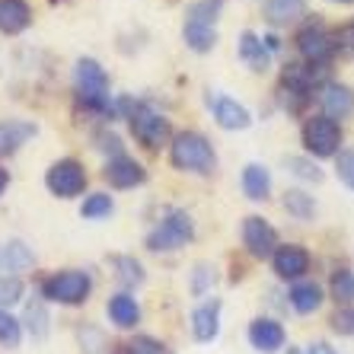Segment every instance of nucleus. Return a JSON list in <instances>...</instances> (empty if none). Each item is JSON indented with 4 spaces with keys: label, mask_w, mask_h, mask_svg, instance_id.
Here are the masks:
<instances>
[{
    "label": "nucleus",
    "mask_w": 354,
    "mask_h": 354,
    "mask_svg": "<svg viewBox=\"0 0 354 354\" xmlns=\"http://www.w3.org/2000/svg\"><path fill=\"white\" fill-rule=\"evenodd\" d=\"M115 115L128 118V128H131L134 140L144 144L147 150H160L163 144H169V138H173L169 118H166L160 109L150 106V102H144V99L118 96L115 99Z\"/></svg>",
    "instance_id": "f257e3e1"
},
{
    "label": "nucleus",
    "mask_w": 354,
    "mask_h": 354,
    "mask_svg": "<svg viewBox=\"0 0 354 354\" xmlns=\"http://www.w3.org/2000/svg\"><path fill=\"white\" fill-rule=\"evenodd\" d=\"M74 93L86 112L99 118H115V99L109 93V74L96 58H80L74 64Z\"/></svg>",
    "instance_id": "f03ea898"
},
{
    "label": "nucleus",
    "mask_w": 354,
    "mask_h": 354,
    "mask_svg": "<svg viewBox=\"0 0 354 354\" xmlns=\"http://www.w3.org/2000/svg\"><path fill=\"white\" fill-rule=\"evenodd\" d=\"M169 163L179 173L211 176L217 169V150L201 131H179L169 138Z\"/></svg>",
    "instance_id": "7ed1b4c3"
},
{
    "label": "nucleus",
    "mask_w": 354,
    "mask_h": 354,
    "mask_svg": "<svg viewBox=\"0 0 354 354\" xmlns=\"http://www.w3.org/2000/svg\"><path fill=\"white\" fill-rule=\"evenodd\" d=\"M217 19H221V0H195L185 10L182 41L195 55H207L217 48Z\"/></svg>",
    "instance_id": "20e7f679"
},
{
    "label": "nucleus",
    "mask_w": 354,
    "mask_h": 354,
    "mask_svg": "<svg viewBox=\"0 0 354 354\" xmlns=\"http://www.w3.org/2000/svg\"><path fill=\"white\" fill-rule=\"evenodd\" d=\"M45 304H58V306H80L90 300L93 294V274L83 268H64V272H51L41 281L39 288Z\"/></svg>",
    "instance_id": "39448f33"
},
{
    "label": "nucleus",
    "mask_w": 354,
    "mask_h": 354,
    "mask_svg": "<svg viewBox=\"0 0 354 354\" xmlns=\"http://www.w3.org/2000/svg\"><path fill=\"white\" fill-rule=\"evenodd\" d=\"M192 239H195V221H192L189 211H182V207H169L163 214V221L147 233L144 239V246L150 252H179L182 246H189Z\"/></svg>",
    "instance_id": "423d86ee"
},
{
    "label": "nucleus",
    "mask_w": 354,
    "mask_h": 354,
    "mask_svg": "<svg viewBox=\"0 0 354 354\" xmlns=\"http://www.w3.org/2000/svg\"><path fill=\"white\" fill-rule=\"evenodd\" d=\"M304 150L310 160H332L342 153V140H345V131H342V124L332 122L326 115H313L304 122Z\"/></svg>",
    "instance_id": "0eeeda50"
},
{
    "label": "nucleus",
    "mask_w": 354,
    "mask_h": 354,
    "mask_svg": "<svg viewBox=\"0 0 354 354\" xmlns=\"http://www.w3.org/2000/svg\"><path fill=\"white\" fill-rule=\"evenodd\" d=\"M45 185L55 198H77L86 192V169L74 157L55 160L48 166V173H45Z\"/></svg>",
    "instance_id": "6e6552de"
},
{
    "label": "nucleus",
    "mask_w": 354,
    "mask_h": 354,
    "mask_svg": "<svg viewBox=\"0 0 354 354\" xmlns=\"http://www.w3.org/2000/svg\"><path fill=\"white\" fill-rule=\"evenodd\" d=\"M297 51H300V58L306 64H316V67H326L332 61V39H329V29L313 19V23H306L294 39Z\"/></svg>",
    "instance_id": "1a4fd4ad"
},
{
    "label": "nucleus",
    "mask_w": 354,
    "mask_h": 354,
    "mask_svg": "<svg viewBox=\"0 0 354 354\" xmlns=\"http://www.w3.org/2000/svg\"><path fill=\"white\" fill-rule=\"evenodd\" d=\"M243 246H246V252L252 259H272L274 249L281 246L278 230H274L262 214H249L246 221H243Z\"/></svg>",
    "instance_id": "9d476101"
},
{
    "label": "nucleus",
    "mask_w": 354,
    "mask_h": 354,
    "mask_svg": "<svg viewBox=\"0 0 354 354\" xmlns=\"http://www.w3.org/2000/svg\"><path fill=\"white\" fill-rule=\"evenodd\" d=\"M207 109H211V115H214V122L221 124L223 131H246L252 124V112L243 102H236L233 96H223V93H211L207 96Z\"/></svg>",
    "instance_id": "9b49d317"
},
{
    "label": "nucleus",
    "mask_w": 354,
    "mask_h": 354,
    "mask_svg": "<svg viewBox=\"0 0 354 354\" xmlns=\"http://www.w3.org/2000/svg\"><path fill=\"white\" fill-rule=\"evenodd\" d=\"M102 179H106L112 189L128 192V189H138V185L147 182V169H144L134 157L122 153V157L106 160V166H102Z\"/></svg>",
    "instance_id": "f8f14e48"
},
{
    "label": "nucleus",
    "mask_w": 354,
    "mask_h": 354,
    "mask_svg": "<svg viewBox=\"0 0 354 354\" xmlns=\"http://www.w3.org/2000/svg\"><path fill=\"white\" fill-rule=\"evenodd\" d=\"M319 106H322V115L342 124V118L354 115V90L348 83L326 80L319 86Z\"/></svg>",
    "instance_id": "ddd939ff"
},
{
    "label": "nucleus",
    "mask_w": 354,
    "mask_h": 354,
    "mask_svg": "<svg viewBox=\"0 0 354 354\" xmlns=\"http://www.w3.org/2000/svg\"><path fill=\"white\" fill-rule=\"evenodd\" d=\"M272 268L281 281H300L310 272V252L304 246H297V243H284V246L274 249Z\"/></svg>",
    "instance_id": "4468645a"
},
{
    "label": "nucleus",
    "mask_w": 354,
    "mask_h": 354,
    "mask_svg": "<svg viewBox=\"0 0 354 354\" xmlns=\"http://www.w3.org/2000/svg\"><path fill=\"white\" fill-rule=\"evenodd\" d=\"M249 345L256 348V351L262 354H274L284 348V342H288V332H284V326H281L278 319H272V316H259V319L249 322Z\"/></svg>",
    "instance_id": "2eb2a0df"
},
{
    "label": "nucleus",
    "mask_w": 354,
    "mask_h": 354,
    "mask_svg": "<svg viewBox=\"0 0 354 354\" xmlns=\"http://www.w3.org/2000/svg\"><path fill=\"white\" fill-rule=\"evenodd\" d=\"M236 55H239V61L252 71V74H268V67H272V51L265 48L262 35L252 32V29H243V32H239Z\"/></svg>",
    "instance_id": "dca6fc26"
},
{
    "label": "nucleus",
    "mask_w": 354,
    "mask_h": 354,
    "mask_svg": "<svg viewBox=\"0 0 354 354\" xmlns=\"http://www.w3.org/2000/svg\"><path fill=\"white\" fill-rule=\"evenodd\" d=\"M221 310H223L221 297H211V300L195 306V313H192V335H195V342L207 345V342H214L221 335Z\"/></svg>",
    "instance_id": "f3484780"
},
{
    "label": "nucleus",
    "mask_w": 354,
    "mask_h": 354,
    "mask_svg": "<svg viewBox=\"0 0 354 354\" xmlns=\"http://www.w3.org/2000/svg\"><path fill=\"white\" fill-rule=\"evenodd\" d=\"M35 134H39V124L29 122V118H3V122H0V160L13 157Z\"/></svg>",
    "instance_id": "a211bd4d"
},
{
    "label": "nucleus",
    "mask_w": 354,
    "mask_h": 354,
    "mask_svg": "<svg viewBox=\"0 0 354 354\" xmlns=\"http://www.w3.org/2000/svg\"><path fill=\"white\" fill-rule=\"evenodd\" d=\"M106 313H109V319H112L115 329H134V326L140 322V304H138V297L134 294L118 290V294L109 297Z\"/></svg>",
    "instance_id": "6ab92c4d"
},
{
    "label": "nucleus",
    "mask_w": 354,
    "mask_h": 354,
    "mask_svg": "<svg viewBox=\"0 0 354 354\" xmlns=\"http://www.w3.org/2000/svg\"><path fill=\"white\" fill-rule=\"evenodd\" d=\"M32 26V3L29 0H0V32L19 35Z\"/></svg>",
    "instance_id": "aec40b11"
},
{
    "label": "nucleus",
    "mask_w": 354,
    "mask_h": 354,
    "mask_svg": "<svg viewBox=\"0 0 354 354\" xmlns=\"http://www.w3.org/2000/svg\"><path fill=\"white\" fill-rule=\"evenodd\" d=\"M239 185H243V195L249 201H268L272 198V173H268V166L246 163L243 176H239Z\"/></svg>",
    "instance_id": "412c9836"
},
{
    "label": "nucleus",
    "mask_w": 354,
    "mask_h": 354,
    "mask_svg": "<svg viewBox=\"0 0 354 354\" xmlns=\"http://www.w3.org/2000/svg\"><path fill=\"white\" fill-rule=\"evenodd\" d=\"M288 300H290V306H294V313L310 316V313H316V310L322 306L326 290H322V284H316V281H294V284H290Z\"/></svg>",
    "instance_id": "4be33fe9"
},
{
    "label": "nucleus",
    "mask_w": 354,
    "mask_h": 354,
    "mask_svg": "<svg viewBox=\"0 0 354 354\" xmlns=\"http://www.w3.org/2000/svg\"><path fill=\"white\" fill-rule=\"evenodd\" d=\"M306 13V0H265V23L281 29L294 26Z\"/></svg>",
    "instance_id": "5701e85b"
},
{
    "label": "nucleus",
    "mask_w": 354,
    "mask_h": 354,
    "mask_svg": "<svg viewBox=\"0 0 354 354\" xmlns=\"http://www.w3.org/2000/svg\"><path fill=\"white\" fill-rule=\"evenodd\" d=\"M3 265H7V278H19L23 272H29L35 265V252L29 243L23 239H10L3 243Z\"/></svg>",
    "instance_id": "b1692460"
},
{
    "label": "nucleus",
    "mask_w": 354,
    "mask_h": 354,
    "mask_svg": "<svg viewBox=\"0 0 354 354\" xmlns=\"http://www.w3.org/2000/svg\"><path fill=\"white\" fill-rule=\"evenodd\" d=\"M281 207H284V211H288L294 221H300V223H310L316 217V198L310 195V192H304V189H288L284 192Z\"/></svg>",
    "instance_id": "393cba45"
},
{
    "label": "nucleus",
    "mask_w": 354,
    "mask_h": 354,
    "mask_svg": "<svg viewBox=\"0 0 354 354\" xmlns=\"http://www.w3.org/2000/svg\"><path fill=\"white\" fill-rule=\"evenodd\" d=\"M19 326H26V329H29V335H32L35 342L48 338L51 316H48V310H45V300H32V304H26V316L19 319Z\"/></svg>",
    "instance_id": "a878e982"
},
{
    "label": "nucleus",
    "mask_w": 354,
    "mask_h": 354,
    "mask_svg": "<svg viewBox=\"0 0 354 354\" xmlns=\"http://www.w3.org/2000/svg\"><path fill=\"white\" fill-rule=\"evenodd\" d=\"M112 211H115V198L109 195V192H90L80 205L83 221H102V217H109Z\"/></svg>",
    "instance_id": "bb28decb"
},
{
    "label": "nucleus",
    "mask_w": 354,
    "mask_h": 354,
    "mask_svg": "<svg viewBox=\"0 0 354 354\" xmlns=\"http://www.w3.org/2000/svg\"><path fill=\"white\" fill-rule=\"evenodd\" d=\"M112 265H115V278L122 281L124 288H140V284L147 281L144 265H140L134 256H112Z\"/></svg>",
    "instance_id": "cd10ccee"
},
{
    "label": "nucleus",
    "mask_w": 354,
    "mask_h": 354,
    "mask_svg": "<svg viewBox=\"0 0 354 354\" xmlns=\"http://www.w3.org/2000/svg\"><path fill=\"white\" fill-rule=\"evenodd\" d=\"M329 39H332V58L354 61V19L335 26L329 32Z\"/></svg>",
    "instance_id": "c85d7f7f"
},
{
    "label": "nucleus",
    "mask_w": 354,
    "mask_h": 354,
    "mask_svg": "<svg viewBox=\"0 0 354 354\" xmlns=\"http://www.w3.org/2000/svg\"><path fill=\"white\" fill-rule=\"evenodd\" d=\"M329 294L332 300H338L342 306H348L354 300V272L351 268H335L329 278Z\"/></svg>",
    "instance_id": "c756f323"
},
{
    "label": "nucleus",
    "mask_w": 354,
    "mask_h": 354,
    "mask_svg": "<svg viewBox=\"0 0 354 354\" xmlns=\"http://www.w3.org/2000/svg\"><path fill=\"white\" fill-rule=\"evenodd\" d=\"M284 166H288L290 176H297V179H304V182H313V185H319V182L326 179V173H322L310 157H288Z\"/></svg>",
    "instance_id": "7c9ffc66"
},
{
    "label": "nucleus",
    "mask_w": 354,
    "mask_h": 354,
    "mask_svg": "<svg viewBox=\"0 0 354 354\" xmlns=\"http://www.w3.org/2000/svg\"><path fill=\"white\" fill-rule=\"evenodd\" d=\"M23 342V326L10 310H0V348H19Z\"/></svg>",
    "instance_id": "2f4dec72"
},
{
    "label": "nucleus",
    "mask_w": 354,
    "mask_h": 354,
    "mask_svg": "<svg viewBox=\"0 0 354 354\" xmlns=\"http://www.w3.org/2000/svg\"><path fill=\"white\" fill-rule=\"evenodd\" d=\"M23 278H0V310H10L13 304L23 300Z\"/></svg>",
    "instance_id": "473e14b6"
},
{
    "label": "nucleus",
    "mask_w": 354,
    "mask_h": 354,
    "mask_svg": "<svg viewBox=\"0 0 354 354\" xmlns=\"http://www.w3.org/2000/svg\"><path fill=\"white\" fill-rule=\"evenodd\" d=\"M211 284H214V268H211L207 262H198L195 272H192V294L205 297L207 290H211Z\"/></svg>",
    "instance_id": "72a5a7b5"
},
{
    "label": "nucleus",
    "mask_w": 354,
    "mask_h": 354,
    "mask_svg": "<svg viewBox=\"0 0 354 354\" xmlns=\"http://www.w3.org/2000/svg\"><path fill=\"white\" fill-rule=\"evenodd\" d=\"M128 354H169V348L163 345V342H157V338L150 335H138L134 342H128V345H122Z\"/></svg>",
    "instance_id": "f704fd0d"
},
{
    "label": "nucleus",
    "mask_w": 354,
    "mask_h": 354,
    "mask_svg": "<svg viewBox=\"0 0 354 354\" xmlns=\"http://www.w3.org/2000/svg\"><path fill=\"white\" fill-rule=\"evenodd\" d=\"M93 140H96V150H99V153H106L109 160H112V157H122V153H124L122 138H118V134H112V131H99Z\"/></svg>",
    "instance_id": "c9c22d12"
},
{
    "label": "nucleus",
    "mask_w": 354,
    "mask_h": 354,
    "mask_svg": "<svg viewBox=\"0 0 354 354\" xmlns=\"http://www.w3.org/2000/svg\"><path fill=\"white\" fill-rule=\"evenodd\" d=\"M329 326L338 335H354V306H338L335 316L329 319Z\"/></svg>",
    "instance_id": "e433bc0d"
},
{
    "label": "nucleus",
    "mask_w": 354,
    "mask_h": 354,
    "mask_svg": "<svg viewBox=\"0 0 354 354\" xmlns=\"http://www.w3.org/2000/svg\"><path fill=\"white\" fill-rule=\"evenodd\" d=\"M335 173H338V179L354 192V150H342V153H338L335 157Z\"/></svg>",
    "instance_id": "4c0bfd02"
},
{
    "label": "nucleus",
    "mask_w": 354,
    "mask_h": 354,
    "mask_svg": "<svg viewBox=\"0 0 354 354\" xmlns=\"http://www.w3.org/2000/svg\"><path fill=\"white\" fill-rule=\"evenodd\" d=\"M80 342H83V348H86L90 354H102V348H106L102 335H99L96 329H90V326H83L80 329Z\"/></svg>",
    "instance_id": "58836bf2"
},
{
    "label": "nucleus",
    "mask_w": 354,
    "mask_h": 354,
    "mask_svg": "<svg viewBox=\"0 0 354 354\" xmlns=\"http://www.w3.org/2000/svg\"><path fill=\"white\" fill-rule=\"evenodd\" d=\"M306 354H338L329 342H313V345H306Z\"/></svg>",
    "instance_id": "ea45409f"
},
{
    "label": "nucleus",
    "mask_w": 354,
    "mask_h": 354,
    "mask_svg": "<svg viewBox=\"0 0 354 354\" xmlns=\"http://www.w3.org/2000/svg\"><path fill=\"white\" fill-rule=\"evenodd\" d=\"M7 185H10V173H7V169H3V166H0V195L7 192Z\"/></svg>",
    "instance_id": "a19ab883"
},
{
    "label": "nucleus",
    "mask_w": 354,
    "mask_h": 354,
    "mask_svg": "<svg viewBox=\"0 0 354 354\" xmlns=\"http://www.w3.org/2000/svg\"><path fill=\"white\" fill-rule=\"evenodd\" d=\"M0 278H7V265H3V243H0Z\"/></svg>",
    "instance_id": "79ce46f5"
},
{
    "label": "nucleus",
    "mask_w": 354,
    "mask_h": 354,
    "mask_svg": "<svg viewBox=\"0 0 354 354\" xmlns=\"http://www.w3.org/2000/svg\"><path fill=\"white\" fill-rule=\"evenodd\" d=\"M332 3H345V7H351L354 0H332Z\"/></svg>",
    "instance_id": "37998d69"
},
{
    "label": "nucleus",
    "mask_w": 354,
    "mask_h": 354,
    "mask_svg": "<svg viewBox=\"0 0 354 354\" xmlns=\"http://www.w3.org/2000/svg\"><path fill=\"white\" fill-rule=\"evenodd\" d=\"M118 354H128V351H124V348H122V351H118Z\"/></svg>",
    "instance_id": "c03bdc74"
}]
</instances>
